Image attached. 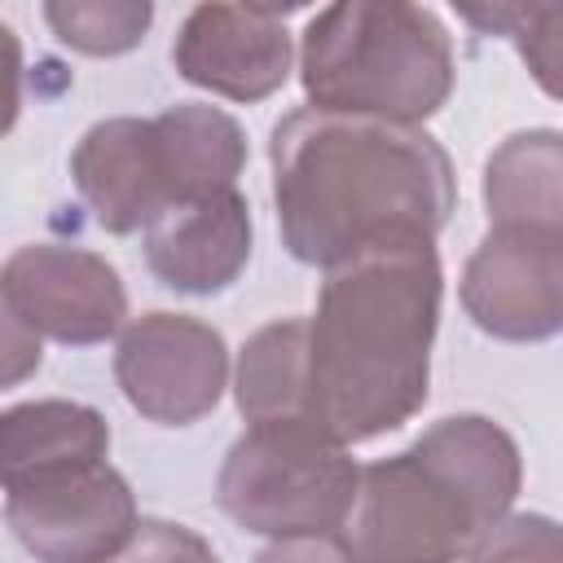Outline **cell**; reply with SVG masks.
I'll use <instances>...</instances> for the list:
<instances>
[{"label": "cell", "mask_w": 563, "mask_h": 563, "mask_svg": "<svg viewBox=\"0 0 563 563\" xmlns=\"http://www.w3.org/2000/svg\"><path fill=\"white\" fill-rule=\"evenodd\" d=\"M286 13L255 4H198L172 48L176 70L233 101H260L290 70Z\"/></svg>", "instance_id": "30bf717a"}, {"label": "cell", "mask_w": 563, "mask_h": 563, "mask_svg": "<svg viewBox=\"0 0 563 563\" xmlns=\"http://www.w3.org/2000/svg\"><path fill=\"white\" fill-rule=\"evenodd\" d=\"M471 563H563V528L541 515L501 519L475 541Z\"/></svg>", "instance_id": "d6986e66"}, {"label": "cell", "mask_w": 563, "mask_h": 563, "mask_svg": "<svg viewBox=\"0 0 563 563\" xmlns=\"http://www.w3.org/2000/svg\"><path fill=\"white\" fill-rule=\"evenodd\" d=\"M484 202L497 229L563 238V132H519L484 167Z\"/></svg>", "instance_id": "5bb4252c"}, {"label": "cell", "mask_w": 563, "mask_h": 563, "mask_svg": "<svg viewBox=\"0 0 563 563\" xmlns=\"http://www.w3.org/2000/svg\"><path fill=\"white\" fill-rule=\"evenodd\" d=\"M515 493V440L488 418H440L413 449L361 471L339 537L356 563H457Z\"/></svg>", "instance_id": "3957f363"}, {"label": "cell", "mask_w": 563, "mask_h": 563, "mask_svg": "<svg viewBox=\"0 0 563 563\" xmlns=\"http://www.w3.org/2000/svg\"><path fill=\"white\" fill-rule=\"evenodd\" d=\"M224 339L180 312H150L141 317L114 356V374L132 409L154 422L180 427L202 418L224 387Z\"/></svg>", "instance_id": "9c48e42d"}, {"label": "cell", "mask_w": 563, "mask_h": 563, "mask_svg": "<svg viewBox=\"0 0 563 563\" xmlns=\"http://www.w3.org/2000/svg\"><path fill=\"white\" fill-rule=\"evenodd\" d=\"M4 515L40 563H110L141 528L128 479L106 462L4 488Z\"/></svg>", "instance_id": "8992f818"}, {"label": "cell", "mask_w": 563, "mask_h": 563, "mask_svg": "<svg viewBox=\"0 0 563 563\" xmlns=\"http://www.w3.org/2000/svg\"><path fill=\"white\" fill-rule=\"evenodd\" d=\"M70 172L97 224L110 233H132L172 202L154 119H106L88 128L70 158Z\"/></svg>", "instance_id": "7c38bea8"}, {"label": "cell", "mask_w": 563, "mask_h": 563, "mask_svg": "<svg viewBox=\"0 0 563 563\" xmlns=\"http://www.w3.org/2000/svg\"><path fill=\"white\" fill-rule=\"evenodd\" d=\"M361 471L312 422H255L224 457L220 506L264 537H325L347 523Z\"/></svg>", "instance_id": "5b68a950"}, {"label": "cell", "mask_w": 563, "mask_h": 563, "mask_svg": "<svg viewBox=\"0 0 563 563\" xmlns=\"http://www.w3.org/2000/svg\"><path fill=\"white\" fill-rule=\"evenodd\" d=\"M154 136H158L163 172L172 185V202L233 189L246 163L242 128L224 110H211V106H176L158 114Z\"/></svg>", "instance_id": "9a60e30c"}, {"label": "cell", "mask_w": 563, "mask_h": 563, "mask_svg": "<svg viewBox=\"0 0 563 563\" xmlns=\"http://www.w3.org/2000/svg\"><path fill=\"white\" fill-rule=\"evenodd\" d=\"M238 409L246 422H308V321L264 325L238 365Z\"/></svg>", "instance_id": "2e32d148"}, {"label": "cell", "mask_w": 563, "mask_h": 563, "mask_svg": "<svg viewBox=\"0 0 563 563\" xmlns=\"http://www.w3.org/2000/svg\"><path fill=\"white\" fill-rule=\"evenodd\" d=\"M44 18L62 44L92 53V57H114L145 35L154 9L150 4H114V0L110 4L70 0V4H44Z\"/></svg>", "instance_id": "ac0fdd59"}, {"label": "cell", "mask_w": 563, "mask_h": 563, "mask_svg": "<svg viewBox=\"0 0 563 563\" xmlns=\"http://www.w3.org/2000/svg\"><path fill=\"white\" fill-rule=\"evenodd\" d=\"M255 563H356V554L339 532H325V537H286L268 545Z\"/></svg>", "instance_id": "44dd1931"}, {"label": "cell", "mask_w": 563, "mask_h": 563, "mask_svg": "<svg viewBox=\"0 0 563 563\" xmlns=\"http://www.w3.org/2000/svg\"><path fill=\"white\" fill-rule=\"evenodd\" d=\"M251 255V216L238 189L167 202L145 224V260L172 290H224Z\"/></svg>", "instance_id": "8fae6325"}, {"label": "cell", "mask_w": 563, "mask_h": 563, "mask_svg": "<svg viewBox=\"0 0 563 563\" xmlns=\"http://www.w3.org/2000/svg\"><path fill=\"white\" fill-rule=\"evenodd\" d=\"M4 312L22 321L35 339L62 343H101L123 325L128 295L119 273L92 251L75 246H22L4 260L0 273Z\"/></svg>", "instance_id": "52a82bcc"}, {"label": "cell", "mask_w": 563, "mask_h": 563, "mask_svg": "<svg viewBox=\"0 0 563 563\" xmlns=\"http://www.w3.org/2000/svg\"><path fill=\"white\" fill-rule=\"evenodd\" d=\"M110 563H216L211 545L189 532L185 523H163V519H141L132 541L110 559Z\"/></svg>", "instance_id": "ffe728a7"}, {"label": "cell", "mask_w": 563, "mask_h": 563, "mask_svg": "<svg viewBox=\"0 0 563 563\" xmlns=\"http://www.w3.org/2000/svg\"><path fill=\"white\" fill-rule=\"evenodd\" d=\"M462 308L484 334L510 343L563 330V238L537 229H493L466 264Z\"/></svg>", "instance_id": "ba28073f"}, {"label": "cell", "mask_w": 563, "mask_h": 563, "mask_svg": "<svg viewBox=\"0 0 563 563\" xmlns=\"http://www.w3.org/2000/svg\"><path fill=\"white\" fill-rule=\"evenodd\" d=\"M435 317L431 242L374 246L330 268L308 321V422L339 444L400 427L427 400Z\"/></svg>", "instance_id": "7a4b0ae2"}, {"label": "cell", "mask_w": 563, "mask_h": 563, "mask_svg": "<svg viewBox=\"0 0 563 563\" xmlns=\"http://www.w3.org/2000/svg\"><path fill=\"white\" fill-rule=\"evenodd\" d=\"M268 154L282 238L325 273L374 246L431 242L457 198L449 154L413 123L303 106L273 128Z\"/></svg>", "instance_id": "6da1fadb"}, {"label": "cell", "mask_w": 563, "mask_h": 563, "mask_svg": "<svg viewBox=\"0 0 563 563\" xmlns=\"http://www.w3.org/2000/svg\"><path fill=\"white\" fill-rule=\"evenodd\" d=\"M40 365V339L22 325V321H13L9 312H4V387H13L26 369H35Z\"/></svg>", "instance_id": "7402d4cb"}, {"label": "cell", "mask_w": 563, "mask_h": 563, "mask_svg": "<svg viewBox=\"0 0 563 563\" xmlns=\"http://www.w3.org/2000/svg\"><path fill=\"white\" fill-rule=\"evenodd\" d=\"M106 449H110V431H106L101 413L88 405L35 400V405H18L0 418L4 488L53 475V471L106 462Z\"/></svg>", "instance_id": "4fadbf2b"}, {"label": "cell", "mask_w": 563, "mask_h": 563, "mask_svg": "<svg viewBox=\"0 0 563 563\" xmlns=\"http://www.w3.org/2000/svg\"><path fill=\"white\" fill-rule=\"evenodd\" d=\"M453 88V48L440 18L400 0L325 4L303 31V92L330 114L391 123L427 119Z\"/></svg>", "instance_id": "277c9868"}, {"label": "cell", "mask_w": 563, "mask_h": 563, "mask_svg": "<svg viewBox=\"0 0 563 563\" xmlns=\"http://www.w3.org/2000/svg\"><path fill=\"white\" fill-rule=\"evenodd\" d=\"M462 18L488 31H506L532 79L563 101V4H493L462 9Z\"/></svg>", "instance_id": "e0dca14e"}]
</instances>
